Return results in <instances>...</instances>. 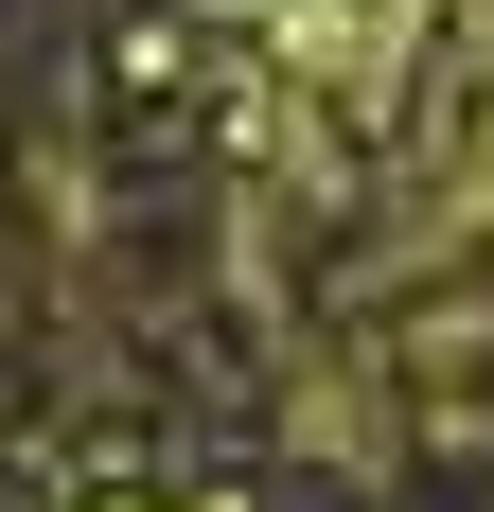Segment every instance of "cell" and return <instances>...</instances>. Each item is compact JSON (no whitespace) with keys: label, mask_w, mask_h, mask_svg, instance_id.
<instances>
[{"label":"cell","mask_w":494,"mask_h":512,"mask_svg":"<svg viewBox=\"0 0 494 512\" xmlns=\"http://www.w3.org/2000/svg\"><path fill=\"white\" fill-rule=\"evenodd\" d=\"M477 195H494V142H477Z\"/></svg>","instance_id":"6da1fadb"}]
</instances>
